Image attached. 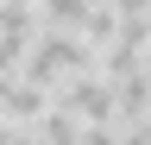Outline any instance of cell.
Here are the masks:
<instances>
[{
	"label": "cell",
	"instance_id": "1",
	"mask_svg": "<svg viewBox=\"0 0 151 145\" xmlns=\"http://www.w3.org/2000/svg\"><path fill=\"white\" fill-rule=\"evenodd\" d=\"M32 139H50V145H69V139H88V114H76L69 101H50L44 114L32 120Z\"/></svg>",
	"mask_w": 151,
	"mask_h": 145
},
{
	"label": "cell",
	"instance_id": "2",
	"mask_svg": "<svg viewBox=\"0 0 151 145\" xmlns=\"http://www.w3.org/2000/svg\"><path fill=\"white\" fill-rule=\"evenodd\" d=\"M38 13H44V25H69V32H82L88 13H94V0H38Z\"/></svg>",
	"mask_w": 151,
	"mask_h": 145
},
{
	"label": "cell",
	"instance_id": "3",
	"mask_svg": "<svg viewBox=\"0 0 151 145\" xmlns=\"http://www.w3.org/2000/svg\"><path fill=\"white\" fill-rule=\"evenodd\" d=\"M145 69H151V50H145Z\"/></svg>",
	"mask_w": 151,
	"mask_h": 145
}]
</instances>
